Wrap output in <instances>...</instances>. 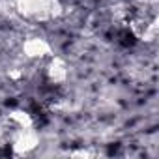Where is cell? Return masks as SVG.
Segmentation results:
<instances>
[{
	"label": "cell",
	"mask_w": 159,
	"mask_h": 159,
	"mask_svg": "<svg viewBox=\"0 0 159 159\" xmlns=\"http://www.w3.org/2000/svg\"><path fill=\"white\" fill-rule=\"evenodd\" d=\"M38 144H39V135L34 127L17 129L11 140V152L15 155H28L38 148Z\"/></svg>",
	"instance_id": "7a4b0ae2"
},
{
	"label": "cell",
	"mask_w": 159,
	"mask_h": 159,
	"mask_svg": "<svg viewBox=\"0 0 159 159\" xmlns=\"http://www.w3.org/2000/svg\"><path fill=\"white\" fill-rule=\"evenodd\" d=\"M8 120H10V125L15 127V131L17 129H25V127H34V118L26 111H23V109L11 111L10 116H8Z\"/></svg>",
	"instance_id": "5b68a950"
},
{
	"label": "cell",
	"mask_w": 159,
	"mask_h": 159,
	"mask_svg": "<svg viewBox=\"0 0 159 159\" xmlns=\"http://www.w3.org/2000/svg\"><path fill=\"white\" fill-rule=\"evenodd\" d=\"M64 13V6L60 0H17V15L36 21L47 23L54 21Z\"/></svg>",
	"instance_id": "6da1fadb"
},
{
	"label": "cell",
	"mask_w": 159,
	"mask_h": 159,
	"mask_svg": "<svg viewBox=\"0 0 159 159\" xmlns=\"http://www.w3.org/2000/svg\"><path fill=\"white\" fill-rule=\"evenodd\" d=\"M21 49H23V54L30 60H39V58L52 56V47L43 38H28V39L23 41Z\"/></svg>",
	"instance_id": "3957f363"
},
{
	"label": "cell",
	"mask_w": 159,
	"mask_h": 159,
	"mask_svg": "<svg viewBox=\"0 0 159 159\" xmlns=\"http://www.w3.org/2000/svg\"><path fill=\"white\" fill-rule=\"evenodd\" d=\"M45 75H47V81H49V83H52V84H62L66 79H67V75H69L66 60L60 58V56H54V54L49 56V62H47V66H45Z\"/></svg>",
	"instance_id": "277c9868"
}]
</instances>
